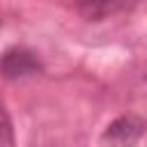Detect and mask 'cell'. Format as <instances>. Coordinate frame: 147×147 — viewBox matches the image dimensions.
Returning <instances> with one entry per match:
<instances>
[{"mask_svg": "<svg viewBox=\"0 0 147 147\" xmlns=\"http://www.w3.org/2000/svg\"><path fill=\"white\" fill-rule=\"evenodd\" d=\"M142 136V119L129 115L115 119L103 133V147H136Z\"/></svg>", "mask_w": 147, "mask_h": 147, "instance_id": "cell-1", "label": "cell"}, {"mask_svg": "<svg viewBox=\"0 0 147 147\" xmlns=\"http://www.w3.org/2000/svg\"><path fill=\"white\" fill-rule=\"evenodd\" d=\"M138 0H78V11L87 21H106L129 14Z\"/></svg>", "mask_w": 147, "mask_h": 147, "instance_id": "cell-2", "label": "cell"}, {"mask_svg": "<svg viewBox=\"0 0 147 147\" xmlns=\"http://www.w3.org/2000/svg\"><path fill=\"white\" fill-rule=\"evenodd\" d=\"M0 71L5 74V78H25L39 71V60L28 48H9L0 62Z\"/></svg>", "mask_w": 147, "mask_h": 147, "instance_id": "cell-3", "label": "cell"}, {"mask_svg": "<svg viewBox=\"0 0 147 147\" xmlns=\"http://www.w3.org/2000/svg\"><path fill=\"white\" fill-rule=\"evenodd\" d=\"M0 147H14V133H11V122L0 103Z\"/></svg>", "mask_w": 147, "mask_h": 147, "instance_id": "cell-4", "label": "cell"}]
</instances>
